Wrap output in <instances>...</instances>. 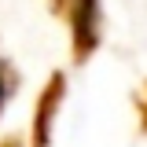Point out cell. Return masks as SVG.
Listing matches in <instances>:
<instances>
[{
	"instance_id": "cell-1",
	"label": "cell",
	"mask_w": 147,
	"mask_h": 147,
	"mask_svg": "<svg viewBox=\"0 0 147 147\" xmlns=\"http://www.w3.org/2000/svg\"><path fill=\"white\" fill-rule=\"evenodd\" d=\"M63 15H70V30H74V59L77 63H85L92 52H96V44H99V37H103V11H99V0H70L66 7H63Z\"/></svg>"
},
{
	"instance_id": "cell-2",
	"label": "cell",
	"mask_w": 147,
	"mask_h": 147,
	"mask_svg": "<svg viewBox=\"0 0 147 147\" xmlns=\"http://www.w3.org/2000/svg\"><path fill=\"white\" fill-rule=\"evenodd\" d=\"M59 99H63V74H52L48 88L40 92V103H37V118H33V147H48V140H52L48 125H52V118H55Z\"/></svg>"
},
{
	"instance_id": "cell-3",
	"label": "cell",
	"mask_w": 147,
	"mask_h": 147,
	"mask_svg": "<svg viewBox=\"0 0 147 147\" xmlns=\"http://www.w3.org/2000/svg\"><path fill=\"white\" fill-rule=\"evenodd\" d=\"M11 88H15V74H11V66L0 59V110H4V103H7Z\"/></svg>"
},
{
	"instance_id": "cell-4",
	"label": "cell",
	"mask_w": 147,
	"mask_h": 147,
	"mask_svg": "<svg viewBox=\"0 0 147 147\" xmlns=\"http://www.w3.org/2000/svg\"><path fill=\"white\" fill-rule=\"evenodd\" d=\"M140 110H144V129H147V88H144V99H140Z\"/></svg>"
},
{
	"instance_id": "cell-5",
	"label": "cell",
	"mask_w": 147,
	"mask_h": 147,
	"mask_svg": "<svg viewBox=\"0 0 147 147\" xmlns=\"http://www.w3.org/2000/svg\"><path fill=\"white\" fill-rule=\"evenodd\" d=\"M66 4H70V0H52V7L59 11V15H63V7H66Z\"/></svg>"
},
{
	"instance_id": "cell-6",
	"label": "cell",
	"mask_w": 147,
	"mask_h": 147,
	"mask_svg": "<svg viewBox=\"0 0 147 147\" xmlns=\"http://www.w3.org/2000/svg\"><path fill=\"white\" fill-rule=\"evenodd\" d=\"M0 147H22V144H18V140H4Z\"/></svg>"
}]
</instances>
